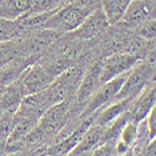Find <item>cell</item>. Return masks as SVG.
I'll return each instance as SVG.
<instances>
[{"label":"cell","instance_id":"cell-10","mask_svg":"<svg viewBox=\"0 0 156 156\" xmlns=\"http://www.w3.org/2000/svg\"><path fill=\"white\" fill-rule=\"evenodd\" d=\"M25 96H28V93L20 79H18L16 81L2 87L0 90V106H2L3 111L15 112Z\"/></svg>","mask_w":156,"mask_h":156},{"label":"cell","instance_id":"cell-6","mask_svg":"<svg viewBox=\"0 0 156 156\" xmlns=\"http://www.w3.org/2000/svg\"><path fill=\"white\" fill-rule=\"evenodd\" d=\"M140 59L125 53H115L101 58L100 83L105 84L115 77L129 73Z\"/></svg>","mask_w":156,"mask_h":156},{"label":"cell","instance_id":"cell-12","mask_svg":"<svg viewBox=\"0 0 156 156\" xmlns=\"http://www.w3.org/2000/svg\"><path fill=\"white\" fill-rule=\"evenodd\" d=\"M135 100H120V101H114L110 105L105 106L104 109H101L100 111H96V116L94 124L102 126L105 129L106 126H109L114 120H116L119 116L126 111H130L133 104Z\"/></svg>","mask_w":156,"mask_h":156},{"label":"cell","instance_id":"cell-18","mask_svg":"<svg viewBox=\"0 0 156 156\" xmlns=\"http://www.w3.org/2000/svg\"><path fill=\"white\" fill-rule=\"evenodd\" d=\"M45 147H40V149H35V147H25V149H20L16 151H11V152H5L3 156H36Z\"/></svg>","mask_w":156,"mask_h":156},{"label":"cell","instance_id":"cell-5","mask_svg":"<svg viewBox=\"0 0 156 156\" xmlns=\"http://www.w3.org/2000/svg\"><path fill=\"white\" fill-rule=\"evenodd\" d=\"M109 28H110V24L105 14H104V11L100 8L94 10L93 12H90L80 27L75 31L70 33L69 35L80 41L87 43L91 40H96V39L101 37L102 35H105Z\"/></svg>","mask_w":156,"mask_h":156},{"label":"cell","instance_id":"cell-4","mask_svg":"<svg viewBox=\"0 0 156 156\" xmlns=\"http://www.w3.org/2000/svg\"><path fill=\"white\" fill-rule=\"evenodd\" d=\"M126 75H127V73L121 75V76L115 77V79H112L105 84H101L100 87L98 89V91L91 98V100L87 102V105L81 111V114L79 116V120H84V119L89 118V116L94 115L96 111H100L105 106L110 105V104L115 100L118 93L120 91V89H121V86L126 79Z\"/></svg>","mask_w":156,"mask_h":156},{"label":"cell","instance_id":"cell-15","mask_svg":"<svg viewBox=\"0 0 156 156\" xmlns=\"http://www.w3.org/2000/svg\"><path fill=\"white\" fill-rule=\"evenodd\" d=\"M137 125H139V124H137ZM137 125L129 120V122L124 126L120 136L118 137V140L121 142V144H124V145H125L127 149H130V150L134 147L135 141H136V139H137Z\"/></svg>","mask_w":156,"mask_h":156},{"label":"cell","instance_id":"cell-8","mask_svg":"<svg viewBox=\"0 0 156 156\" xmlns=\"http://www.w3.org/2000/svg\"><path fill=\"white\" fill-rule=\"evenodd\" d=\"M155 0H131L119 23L134 29L142 23L155 19Z\"/></svg>","mask_w":156,"mask_h":156},{"label":"cell","instance_id":"cell-17","mask_svg":"<svg viewBox=\"0 0 156 156\" xmlns=\"http://www.w3.org/2000/svg\"><path fill=\"white\" fill-rule=\"evenodd\" d=\"M145 122H146V127H147L149 141H152L156 137V106L146 116Z\"/></svg>","mask_w":156,"mask_h":156},{"label":"cell","instance_id":"cell-19","mask_svg":"<svg viewBox=\"0 0 156 156\" xmlns=\"http://www.w3.org/2000/svg\"><path fill=\"white\" fill-rule=\"evenodd\" d=\"M122 156H135V154H134V151H133V149L130 150V151H127L125 155H122Z\"/></svg>","mask_w":156,"mask_h":156},{"label":"cell","instance_id":"cell-3","mask_svg":"<svg viewBox=\"0 0 156 156\" xmlns=\"http://www.w3.org/2000/svg\"><path fill=\"white\" fill-rule=\"evenodd\" d=\"M89 14L90 11L74 2H70L58 8L43 25L41 29L53 30L61 35L70 34L80 27Z\"/></svg>","mask_w":156,"mask_h":156},{"label":"cell","instance_id":"cell-20","mask_svg":"<svg viewBox=\"0 0 156 156\" xmlns=\"http://www.w3.org/2000/svg\"><path fill=\"white\" fill-rule=\"evenodd\" d=\"M4 149H5V147H0V156H3V155L5 154V151H4Z\"/></svg>","mask_w":156,"mask_h":156},{"label":"cell","instance_id":"cell-2","mask_svg":"<svg viewBox=\"0 0 156 156\" xmlns=\"http://www.w3.org/2000/svg\"><path fill=\"white\" fill-rule=\"evenodd\" d=\"M152 83H155V66L144 59L139 60L127 73L126 79L114 101L135 100Z\"/></svg>","mask_w":156,"mask_h":156},{"label":"cell","instance_id":"cell-9","mask_svg":"<svg viewBox=\"0 0 156 156\" xmlns=\"http://www.w3.org/2000/svg\"><path fill=\"white\" fill-rule=\"evenodd\" d=\"M156 105V87L155 83L150 84L134 101L130 109V121L134 124H140L146 119V116Z\"/></svg>","mask_w":156,"mask_h":156},{"label":"cell","instance_id":"cell-7","mask_svg":"<svg viewBox=\"0 0 156 156\" xmlns=\"http://www.w3.org/2000/svg\"><path fill=\"white\" fill-rule=\"evenodd\" d=\"M54 79L55 76L37 61L28 66L20 76V81L23 83L28 95L45 91L54 81Z\"/></svg>","mask_w":156,"mask_h":156},{"label":"cell","instance_id":"cell-13","mask_svg":"<svg viewBox=\"0 0 156 156\" xmlns=\"http://www.w3.org/2000/svg\"><path fill=\"white\" fill-rule=\"evenodd\" d=\"M34 0H0V18L16 20L30 10Z\"/></svg>","mask_w":156,"mask_h":156},{"label":"cell","instance_id":"cell-11","mask_svg":"<svg viewBox=\"0 0 156 156\" xmlns=\"http://www.w3.org/2000/svg\"><path fill=\"white\" fill-rule=\"evenodd\" d=\"M104 131H105V129L102 126H99L93 122L90 125V127L85 131L80 142L68 156H89L90 152L100 144Z\"/></svg>","mask_w":156,"mask_h":156},{"label":"cell","instance_id":"cell-1","mask_svg":"<svg viewBox=\"0 0 156 156\" xmlns=\"http://www.w3.org/2000/svg\"><path fill=\"white\" fill-rule=\"evenodd\" d=\"M86 68L87 66L83 62H79L55 77L51 85L44 91L50 106L74 99Z\"/></svg>","mask_w":156,"mask_h":156},{"label":"cell","instance_id":"cell-16","mask_svg":"<svg viewBox=\"0 0 156 156\" xmlns=\"http://www.w3.org/2000/svg\"><path fill=\"white\" fill-rule=\"evenodd\" d=\"M134 34L139 36L142 40L146 41H154L155 40V35H156V20L151 19L145 23L140 24L139 27L134 28Z\"/></svg>","mask_w":156,"mask_h":156},{"label":"cell","instance_id":"cell-14","mask_svg":"<svg viewBox=\"0 0 156 156\" xmlns=\"http://www.w3.org/2000/svg\"><path fill=\"white\" fill-rule=\"evenodd\" d=\"M27 35L28 34L19 27L15 20H6L0 18V44L21 39Z\"/></svg>","mask_w":156,"mask_h":156}]
</instances>
